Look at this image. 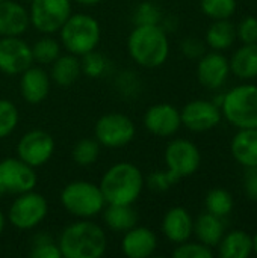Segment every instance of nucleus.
<instances>
[{
	"label": "nucleus",
	"instance_id": "f257e3e1",
	"mask_svg": "<svg viewBox=\"0 0 257 258\" xmlns=\"http://www.w3.org/2000/svg\"><path fill=\"white\" fill-rule=\"evenodd\" d=\"M127 51L139 67H162L170 56L167 30L161 24H136L127 38Z\"/></svg>",
	"mask_w": 257,
	"mask_h": 258
},
{
	"label": "nucleus",
	"instance_id": "f03ea898",
	"mask_svg": "<svg viewBox=\"0 0 257 258\" xmlns=\"http://www.w3.org/2000/svg\"><path fill=\"white\" fill-rule=\"evenodd\" d=\"M58 246L64 258H100L106 252L108 239L98 224L82 219L64 228Z\"/></svg>",
	"mask_w": 257,
	"mask_h": 258
},
{
	"label": "nucleus",
	"instance_id": "7ed1b4c3",
	"mask_svg": "<svg viewBox=\"0 0 257 258\" xmlns=\"http://www.w3.org/2000/svg\"><path fill=\"white\" fill-rule=\"evenodd\" d=\"M145 178L138 166L130 162L112 165L100 181L106 204H135L142 194Z\"/></svg>",
	"mask_w": 257,
	"mask_h": 258
},
{
	"label": "nucleus",
	"instance_id": "20e7f679",
	"mask_svg": "<svg viewBox=\"0 0 257 258\" xmlns=\"http://www.w3.org/2000/svg\"><path fill=\"white\" fill-rule=\"evenodd\" d=\"M59 33L62 47L77 57L97 50L101 38L100 23L92 15L83 12L71 14Z\"/></svg>",
	"mask_w": 257,
	"mask_h": 258
},
{
	"label": "nucleus",
	"instance_id": "39448f33",
	"mask_svg": "<svg viewBox=\"0 0 257 258\" xmlns=\"http://www.w3.org/2000/svg\"><path fill=\"white\" fill-rule=\"evenodd\" d=\"M221 113L233 127L257 128V85L244 83L224 94Z\"/></svg>",
	"mask_w": 257,
	"mask_h": 258
},
{
	"label": "nucleus",
	"instance_id": "423d86ee",
	"mask_svg": "<svg viewBox=\"0 0 257 258\" xmlns=\"http://www.w3.org/2000/svg\"><path fill=\"white\" fill-rule=\"evenodd\" d=\"M62 207L79 219H89L103 212L106 207L100 186L85 180L68 183L61 192Z\"/></svg>",
	"mask_w": 257,
	"mask_h": 258
},
{
	"label": "nucleus",
	"instance_id": "0eeeda50",
	"mask_svg": "<svg viewBox=\"0 0 257 258\" xmlns=\"http://www.w3.org/2000/svg\"><path fill=\"white\" fill-rule=\"evenodd\" d=\"M47 213L48 204L44 195L29 190L21 195H17L8 210L6 219L14 228L27 231L36 228L45 219Z\"/></svg>",
	"mask_w": 257,
	"mask_h": 258
},
{
	"label": "nucleus",
	"instance_id": "6e6552de",
	"mask_svg": "<svg viewBox=\"0 0 257 258\" xmlns=\"http://www.w3.org/2000/svg\"><path fill=\"white\" fill-rule=\"evenodd\" d=\"M136 127L133 121L120 112L106 113L98 118L94 127L95 141L106 148L115 150L126 147L135 139Z\"/></svg>",
	"mask_w": 257,
	"mask_h": 258
},
{
	"label": "nucleus",
	"instance_id": "1a4fd4ad",
	"mask_svg": "<svg viewBox=\"0 0 257 258\" xmlns=\"http://www.w3.org/2000/svg\"><path fill=\"white\" fill-rule=\"evenodd\" d=\"M71 14V0H30V26L44 35L59 32Z\"/></svg>",
	"mask_w": 257,
	"mask_h": 258
},
{
	"label": "nucleus",
	"instance_id": "9d476101",
	"mask_svg": "<svg viewBox=\"0 0 257 258\" xmlns=\"http://www.w3.org/2000/svg\"><path fill=\"white\" fill-rule=\"evenodd\" d=\"M38 183L35 168L29 166L18 157H6L0 160V194L21 195L33 190Z\"/></svg>",
	"mask_w": 257,
	"mask_h": 258
},
{
	"label": "nucleus",
	"instance_id": "9b49d317",
	"mask_svg": "<svg viewBox=\"0 0 257 258\" xmlns=\"http://www.w3.org/2000/svg\"><path fill=\"white\" fill-rule=\"evenodd\" d=\"M167 169L180 181L182 178L194 175L201 163L198 147L188 139H174L165 148Z\"/></svg>",
	"mask_w": 257,
	"mask_h": 258
},
{
	"label": "nucleus",
	"instance_id": "f8f14e48",
	"mask_svg": "<svg viewBox=\"0 0 257 258\" xmlns=\"http://www.w3.org/2000/svg\"><path fill=\"white\" fill-rule=\"evenodd\" d=\"M56 144L45 130H30L24 133L17 144V157L32 168L44 166L53 157Z\"/></svg>",
	"mask_w": 257,
	"mask_h": 258
},
{
	"label": "nucleus",
	"instance_id": "ddd939ff",
	"mask_svg": "<svg viewBox=\"0 0 257 258\" xmlns=\"http://www.w3.org/2000/svg\"><path fill=\"white\" fill-rule=\"evenodd\" d=\"M32 48L20 36L0 38V73L6 76H20L32 67Z\"/></svg>",
	"mask_w": 257,
	"mask_h": 258
},
{
	"label": "nucleus",
	"instance_id": "4468645a",
	"mask_svg": "<svg viewBox=\"0 0 257 258\" xmlns=\"http://www.w3.org/2000/svg\"><path fill=\"white\" fill-rule=\"evenodd\" d=\"M223 118L221 109L208 100H192L180 110L182 125L195 133H203L215 128Z\"/></svg>",
	"mask_w": 257,
	"mask_h": 258
},
{
	"label": "nucleus",
	"instance_id": "2eb2a0df",
	"mask_svg": "<svg viewBox=\"0 0 257 258\" xmlns=\"http://www.w3.org/2000/svg\"><path fill=\"white\" fill-rule=\"evenodd\" d=\"M144 127L155 136L170 138L182 127L180 110L168 103H159L147 109L144 113Z\"/></svg>",
	"mask_w": 257,
	"mask_h": 258
},
{
	"label": "nucleus",
	"instance_id": "dca6fc26",
	"mask_svg": "<svg viewBox=\"0 0 257 258\" xmlns=\"http://www.w3.org/2000/svg\"><path fill=\"white\" fill-rule=\"evenodd\" d=\"M230 74V63L229 59L221 54L220 51L204 53L198 59L197 65V79L198 82L208 89H218L221 88Z\"/></svg>",
	"mask_w": 257,
	"mask_h": 258
},
{
	"label": "nucleus",
	"instance_id": "f3484780",
	"mask_svg": "<svg viewBox=\"0 0 257 258\" xmlns=\"http://www.w3.org/2000/svg\"><path fill=\"white\" fill-rule=\"evenodd\" d=\"M50 74L41 67H29L20 74V94L29 104L42 103L50 94Z\"/></svg>",
	"mask_w": 257,
	"mask_h": 258
},
{
	"label": "nucleus",
	"instance_id": "a211bd4d",
	"mask_svg": "<svg viewBox=\"0 0 257 258\" xmlns=\"http://www.w3.org/2000/svg\"><path fill=\"white\" fill-rule=\"evenodd\" d=\"M164 236L179 245L191 239L194 234V219L185 207H171L162 219Z\"/></svg>",
	"mask_w": 257,
	"mask_h": 258
},
{
	"label": "nucleus",
	"instance_id": "6ab92c4d",
	"mask_svg": "<svg viewBox=\"0 0 257 258\" xmlns=\"http://www.w3.org/2000/svg\"><path fill=\"white\" fill-rule=\"evenodd\" d=\"M158 248V237L155 231L147 227H133L124 233L121 240V251L129 258H147L155 254Z\"/></svg>",
	"mask_w": 257,
	"mask_h": 258
},
{
	"label": "nucleus",
	"instance_id": "aec40b11",
	"mask_svg": "<svg viewBox=\"0 0 257 258\" xmlns=\"http://www.w3.org/2000/svg\"><path fill=\"white\" fill-rule=\"evenodd\" d=\"M30 26L29 11L14 0L0 2V38L21 36Z\"/></svg>",
	"mask_w": 257,
	"mask_h": 258
},
{
	"label": "nucleus",
	"instance_id": "412c9836",
	"mask_svg": "<svg viewBox=\"0 0 257 258\" xmlns=\"http://www.w3.org/2000/svg\"><path fill=\"white\" fill-rule=\"evenodd\" d=\"M230 151L244 168H257V128H239L232 139Z\"/></svg>",
	"mask_w": 257,
	"mask_h": 258
},
{
	"label": "nucleus",
	"instance_id": "4be33fe9",
	"mask_svg": "<svg viewBox=\"0 0 257 258\" xmlns=\"http://www.w3.org/2000/svg\"><path fill=\"white\" fill-rule=\"evenodd\" d=\"M101 213L106 227L115 233H126L138 225V213L133 204H106Z\"/></svg>",
	"mask_w": 257,
	"mask_h": 258
},
{
	"label": "nucleus",
	"instance_id": "5701e85b",
	"mask_svg": "<svg viewBox=\"0 0 257 258\" xmlns=\"http://www.w3.org/2000/svg\"><path fill=\"white\" fill-rule=\"evenodd\" d=\"M217 246L221 258H248L253 254L251 236L244 230H233L227 234L224 233Z\"/></svg>",
	"mask_w": 257,
	"mask_h": 258
},
{
	"label": "nucleus",
	"instance_id": "b1692460",
	"mask_svg": "<svg viewBox=\"0 0 257 258\" xmlns=\"http://www.w3.org/2000/svg\"><path fill=\"white\" fill-rule=\"evenodd\" d=\"M226 233V225L223 222V218L215 216L212 213H203L194 221V234L197 236V240L203 245L214 248L220 243Z\"/></svg>",
	"mask_w": 257,
	"mask_h": 258
},
{
	"label": "nucleus",
	"instance_id": "393cba45",
	"mask_svg": "<svg viewBox=\"0 0 257 258\" xmlns=\"http://www.w3.org/2000/svg\"><path fill=\"white\" fill-rule=\"evenodd\" d=\"M230 73L241 80H253L257 77V44H244L239 47L232 59Z\"/></svg>",
	"mask_w": 257,
	"mask_h": 258
},
{
	"label": "nucleus",
	"instance_id": "a878e982",
	"mask_svg": "<svg viewBox=\"0 0 257 258\" xmlns=\"http://www.w3.org/2000/svg\"><path fill=\"white\" fill-rule=\"evenodd\" d=\"M50 67H52L50 79L59 86L73 85L74 82H77V79L82 74L80 60L77 56H74L71 53L61 54Z\"/></svg>",
	"mask_w": 257,
	"mask_h": 258
},
{
	"label": "nucleus",
	"instance_id": "bb28decb",
	"mask_svg": "<svg viewBox=\"0 0 257 258\" xmlns=\"http://www.w3.org/2000/svg\"><path fill=\"white\" fill-rule=\"evenodd\" d=\"M236 39V27L229 20H214L206 32V44L215 50L223 51L233 45Z\"/></svg>",
	"mask_w": 257,
	"mask_h": 258
},
{
	"label": "nucleus",
	"instance_id": "cd10ccee",
	"mask_svg": "<svg viewBox=\"0 0 257 258\" xmlns=\"http://www.w3.org/2000/svg\"><path fill=\"white\" fill-rule=\"evenodd\" d=\"M61 42L48 35L39 38L33 45H30L33 62L39 65H52L61 56Z\"/></svg>",
	"mask_w": 257,
	"mask_h": 258
},
{
	"label": "nucleus",
	"instance_id": "c85d7f7f",
	"mask_svg": "<svg viewBox=\"0 0 257 258\" xmlns=\"http://www.w3.org/2000/svg\"><path fill=\"white\" fill-rule=\"evenodd\" d=\"M100 148L101 145L91 138L80 139L71 150V157L76 165L79 166H91L97 162L100 156Z\"/></svg>",
	"mask_w": 257,
	"mask_h": 258
},
{
	"label": "nucleus",
	"instance_id": "c756f323",
	"mask_svg": "<svg viewBox=\"0 0 257 258\" xmlns=\"http://www.w3.org/2000/svg\"><path fill=\"white\" fill-rule=\"evenodd\" d=\"M204 204L209 213L224 218L233 210V197L224 189H212L206 195Z\"/></svg>",
	"mask_w": 257,
	"mask_h": 258
},
{
	"label": "nucleus",
	"instance_id": "7c9ffc66",
	"mask_svg": "<svg viewBox=\"0 0 257 258\" xmlns=\"http://www.w3.org/2000/svg\"><path fill=\"white\" fill-rule=\"evenodd\" d=\"M236 0H200L203 14L212 20H229L236 11Z\"/></svg>",
	"mask_w": 257,
	"mask_h": 258
},
{
	"label": "nucleus",
	"instance_id": "2f4dec72",
	"mask_svg": "<svg viewBox=\"0 0 257 258\" xmlns=\"http://www.w3.org/2000/svg\"><path fill=\"white\" fill-rule=\"evenodd\" d=\"M109 60L106 59V56H103L101 53H98L97 50H92L86 54L82 56L80 60V67H82V73L86 74L91 79H98L103 77L108 70H109Z\"/></svg>",
	"mask_w": 257,
	"mask_h": 258
},
{
	"label": "nucleus",
	"instance_id": "473e14b6",
	"mask_svg": "<svg viewBox=\"0 0 257 258\" xmlns=\"http://www.w3.org/2000/svg\"><path fill=\"white\" fill-rule=\"evenodd\" d=\"M20 113L17 106L6 98H0V139L8 138L18 125Z\"/></svg>",
	"mask_w": 257,
	"mask_h": 258
},
{
	"label": "nucleus",
	"instance_id": "72a5a7b5",
	"mask_svg": "<svg viewBox=\"0 0 257 258\" xmlns=\"http://www.w3.org/2000/svg\"><path fill=\"white\" fill-rule=\"evenodd\" d=\"M174 258H212L214 251L212 248L203 245L201 242H183L176 246L173 251Z\"/></svg>",
	"mask_w": 257,
	"mask_h": 258
},
{
	"label": "nucleus",
	"instance_id": "f704fd0d",
	"mask_svg": "<svg viewBox=\"0 0 257 258\" xmlns=\"http://www.w3.org/2000/svg\"><path fill=\"white\" fill-rule=\"evenodd\" d=\"M133 20L136 24H161L162 12L153 2H142L136 6Z\"/></svg>",
	"mask_w": 257,
	"mask_h": 258
},
{
	"label": "nucleus",
	"instance_id": "c9c22d12",
	"mask_svg": "<svg viewBox=\"0 0 257 258\" xmlns=\"http://www.w3.org/2000/svg\"><path fill=\"white\" fill-rule=\"evenodd\" d=\"M30 257L32 258H61V249L58 246V243H53L48 237L45 236H39L35 239V243L32 245V251H30Z\"/></svg>",
	"mask_w": 257,
	"mask_h": 258
},
{
	"label": "nucleus",
	"instance_id": "e433bc0d",
	"mask_svg": "<svg viewBox=\"0 0 257 258\" xmlns=\"http://www.w3.org/2000/svg\"><path fill=\"white\" fill-rule=\"evenodd\" d=\"M179 180L168 171H156L151 172L147 178V186L148 189L155 190V192H165L170 187H173V184H176Z\"/></svg>",
	"mask_w": 257,
	"mask_h": 258
},
{
	"label": "nucleus",
	"instance_id": "4c0bfd02",
	"mask_svg": "<svg viewBox=\"0 0 257 258\" xmlns=\"http://www.w3.org/2000/svg\"><path fill=\"white\" fill-rule=\"evenodd\" d=\"M236 36L242 41V44H257L256 17H253V15L245 17L236 29Z\"/></svg>",
	"mask_w": 257,
	"mask_h": 258
},
{
	"label": "nucleus",
	"instance_id": "58836bf2",
	"mask_svg": "<svg viewBox=\"0 0 257 258\" xmlns=\"http://www.w3.org/2000/svg\"><path fill=\"white\" fill-rule=\"evenodd\" d=\"M180 48H182V53L189 59H200L206 53L204 44L198 38H186V39H183Z\"/></svg>",
	"mask_w": 257,
	"mask_h": 258
},
{
	"label": "nucleus",
	"instance_id": "ea45409f",
	"mask_svg": "<svg viewBox=\"0 0 257 258\" xmlns=\"http://www.w3.org/2000/svg\"><path fill=\"white\" fill-rule=\"evenodd\" d=\"M244 190L248 200L257 203V168H247L244 177Z\"/></svg>",
	"mask_w": 257,
	"mask_h": 258
},
{
	"label": "nucleus",
	"instance_id": "a19ab883",
	"mask_svg": "<svg viewBox=\"0 0 257 258\" xmlns=\"http://www.w3.org/2000/svg\"><path fill=\"white\" fill-rule=\"evenodd\" d=\"M71 2H76V3L83 5V6H95V5H98L101 0H71Z\"/></svg>",
	"mask_w": 257,
	"mask_h": 258
},
{
	"label": "nucleus",
	"instance_id": "79ce46f5",
	"mask_svg": "<svg viewBox=\"0 0 257 258\" xmlns=\"http://www.w3.org/2000/svg\"><path fill=\"white\" fill-rule=\"evenodd\" d=\"M6 222H8V219H6V216L3 215V212L0 210V234L3 233V230H5V227H6Z\"/></svg>",
	"mask_w": 257,
	"mask_h": 258
},
{
	"label": "nucleus",
	"instance_id": "37998d69",
	"mask_svg": "<svg viewBox=\"0 0 257 258\" xmlns=\"http://www.w3.org/2000/svg\"><path fill=\"white\" fill-rule=\"evenodd\" d=\"M251 240H253V254L257 255V233L254 236H251Z\"/></svg>",
	"mask_w": 257,
	"mask_h": 258
},
{
	"label": "nucleus",
	"instance_id": "c03bdc74",
	"mask_svg": "<svg viewBox=\"0 0 257 258\" xmlns=\"http://www.w3.org/2000/svg\"><path fill=\"white\" fill-rule=\"evenodd\" d=\"M0 2H2V0H0Z\"/></svg>",
	"mask_w": 257,
	"mask_h": 258
}]
</instances>
